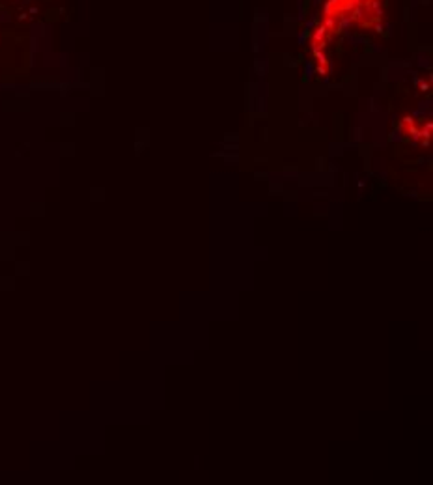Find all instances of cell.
Masks as SVG:
<instances>
[{
	"label": "cell",
	"mask_w": 433,
	"mask_h": 485,
	"mask_svg": "<svg viewBox=\"0 0 433 485\" xmlns=\"http://www.w3.org/2000/svg\"><path fill=\"white\" fill-rule=\"evenodd\" d=\"M327 32H329V30L325 28V26H318V28H315V32H314V43H320V41L323 43Z\"/></svg>",
	"instance_id": "1"
}]
</instances>
